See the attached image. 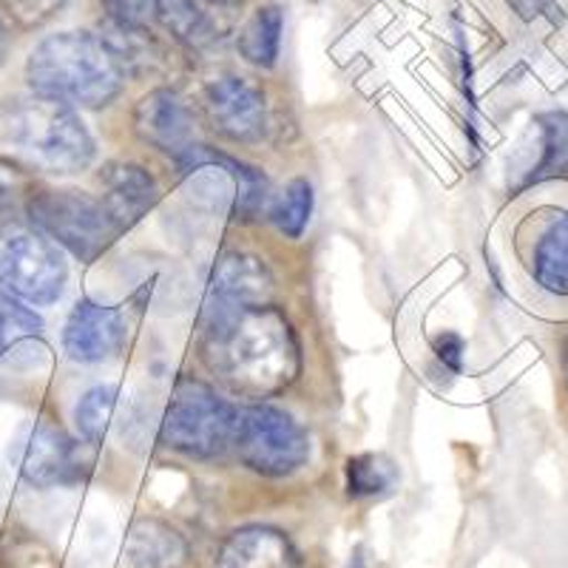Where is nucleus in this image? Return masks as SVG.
Returning a JSON list of instances; mask_svg holds the SVG:
<instances>
[{"label": "nucleus", "instance_id": "f257e3e1", "mask_svg": "<svg viewBox=\"0 0 568 568\" xmlns=\"http://www.w3.org/2000/svg\"><path fill=\"white\" fill-rule=\"evenodd\" d=\"M200 355L216 382L245 398L282 393L302 373L296 333L273 304H207Z\"/></svg>", "mask_w": 568, "mask_h": 568}, {"label": "nucleus", "instance_id": "f03ea898", "mask_svg": "<svg viewBox=\"0 0 568 568\" xmlns=\"http://www.w3.org/2000/svg\"><path fill=\"white\" fill-rule=\"evenodd\" d=\"M27 83L40 98L74 109H105L120 98L125 71L100 34L58 32L29 52Z\"/></svg>", "mask_w": 568, "mask_h": 568}, {"label": "nucleus", "instance_id": "7ed1b4c3", "mask_svg": "<svg viewBox=\"0 0 568 568\" xmlns=\"http://www.w3.org/2000/svg\"><path fill=\"white\" fill-rule=\"evenodd\" d=\"M0 140L23 162L49 174H78L94 162L98 142L74 105L60 100H14L0 114Z\"/></svg>", "mask_w": 568, "mask_h": 568}, {"label": "nucleus", "instance_id": "20e7f679", "mask_svg": "<svg viewBox=\"0 0 568 568\" xmlns=\"http://www.w3.org/2000/svg\"><path fill=\"white\" fill-rule=\"evenodd\" d=\"M176 165L182 174V194L191 205L236 222H256L267 211L271 182L256 165L196 142L176 160Z\"/></svg>", "mask_w": 568, "mask_h": 568}, {"label": "nucleus", "instance_id": "39448f33", "mask_svg": "<svg viewBox=\"0 0 568 568\" xmlns=\"http://www.w3.org/2000/svg\"><path fill=\"white\" fill-rule=\"evenodd\" d=\"M23 211L34 231L85 265L98 262L120 236V227L109 216L103 200H94L83 191L38 187L27 196Z\"/></svg>", "mask_w": 568, "mask_h": 568}, {"label": "nucleus", "instance_id": "423d86ee", "mask_svg": "<svg viewBox=\"0 0 568 568\" xmlns=\"http://www.w3.org/2000/svg\"><path fill=\"white\" fill-rule=\"evenodd\" d=\"M240 407L222 398L207 384L185 378L176 384L171 404L162 418V444L185 458L211 460L233 446Z\"/></svg>", "mask_w": 568, "mask_h": 568}, {"label": "nucleus", "instance_id": "0eeeda50", "mask_svg": "<svg viewBox=\"0 0 568 568\" xmlns=\"http://www.w3.org/2000/svg\"><path fill=\"white\" fill-rule=\"evenodd\" d=\"M69 284L63 247L27 225H0V291L32 307L58 304Z\"/></svg>", "mask_w": 568, "mask_h": 568}, {"label": "nucleus", "instance_id": "6e6552de", "mask_svg": "<svg viewBox=\"0 0 568 568\" xmlns=\"http://www.w3.org/2000/svg\"><path fill=\"white\" fill-rule=\"evenodd\" d=\"M233 449L247 469L265 478H287L311 460V438L304 426L273 404L240 409Z\"/></svg>", "mask_w": 568, "mask_h": 568}, {"label": "nucleus", "instance_id": "1a4fd4ad", "mask_svg": "<svg viewBox=\"0 0 568 568\" xmlns=\"http://www.w3.org/2000/svg\"><path fill=\"white\" fill-rule=\"evenodd\" d=\"M517 247L531 287L551 302H568V207L531 213Z\"/></svg>", "mask_w": 568, "mask_h": 568}, {"label": "nucleus", "instance_id": "9d476101", "mask_svg": "<svg viewBox=\"0 0 568 568\" xmlns=\"http://www.w3.org/2000/svg\"><path fill=\"white\" fill-rule=\"evenodd\" d=\"M78 446L54 420H23L9 440V460L32 489H54L78 478Z\"/></svg>", "mask_w": 568, "mask_h": 568}, {"label": "nucleus", "instance_id": "9b49d317", "mask_svg": "<svg viewBox=\"0 0 568 568\" xmlns=\"http://www.w3.org/2000/svg\"><path fill=\"white\" fill-rule=\"evenodd\" d=\"M202 111L213 131L231 142H256L267 129L262 85L242 74H216L202 89Z\"/></svg>", "mask_w": 568, "mask_h": 568}, {"label": "nucleus", "instance_id": "f8f14e48", "mask_svg": "<svg viewBox=\"0 0 568 568\" xmlns=\"http://www.w3.org/2000/svg\"><path fill=\"white\" fill-rule=\"evenodd\" d=\"M125 344V318L109 304L83 302L74 304L63 324V353L78 364H103L114 358Z\"/></svg>", "mask_w": 568, "mask_h": 568}, {"label": "nucleus", "instance_id": "ddd939ff", "mask_svg": "<svg viewBox=\"0 0 568 568\" xmlns=\"http://www.w3.org/2000/svg\"><path fill=\"white\" fill-rule=\"evenodd\" d=\"M131 123L142 142H149L151 149L162 154H171L174 160H180L194 145V116L185 100L171 89L149 91L134 105Z\"/></svg>", "mask_w": 568, "mask_h": 568}, {"label": "nucleus", "instance_id": "4468645a", "mask_svg": "<svg viewBox=\"0 0 568 568\" xmlns=\"http://www.w3.org/2000/svg\"><path fill=\"white\" fill-rule=\"evenodd\" d=\"M43 318L32 304L0 291V364L32 373L49 362V344L43 338Z\"/></svg>", "mask_w": 568, "mask_h": 568}, {"label": "nucleus", "instance_id": "2eb2a0df", "mask_svg": "<svg viewBox=\"0 0 568 568\" xmlns=\"http://www.w3.org/2000/svg\"><path fill=\"white\" fill-rule=\"evenodd\" d=\"M213 568H304L302 555L273 526H242L220 542Z\"/></svg>", "mask_w": 568, "mask_h": 568}, {"label": "nucleus", "instance_id": "dca6fc26", "mask_svg": "<svg viewBox=\"0 0 568 568\" xmlns=\"http://www.w3.org/2000/svg\"><path fill=\"white\" fill-rule=\"evenodd\" d=\"M100 182H103V205L120 233L134 227L160 200L156 180L136 162H109Z\"/></svg>", "mask_w": 568, "mask_h": 568}, {"label": "nucleus", "instance_id": "f3484780", "mask_svg": "<svg viewBox=\"0 0 568 568\" xmlns=\"http://www.w3.org/2000/svg\"><path fill=\"white\" fill-rule=\"evenodd\" d=\"M273 296V273L258 256L251 253H222L213 265L211 302L220 307H247L267 304Z\"/></svg>", "mask_w": 568, "mask_h": 568}, {"label": "nucleus", "instance_id": "a211bd4d", "mask_svg": "<svg viewBox=\"0 0 568 568\" xmlns=\"http://www.w3.org/2000/svg\"><path fill=\"white\" fill-rule=\"evenodd\" d=\"M187 540L156 517H142L125 537V566L129 568H182L187 562Z\"/></svg>", "mask_w": 568, "mask_h": 568}, {"label": "nucleus", "instance_id": "6ab92c4d", "mask_svg": "<svg viewBox=\"0 0 568 568\" xmlns=\"http://www.w3.org/2000/svg\"><path fill=\"white\" fill-rule=\"evenodd\" d=\"M282 9L276 3L258 7L245 27L240 29V38H236V49H240L242 60L256 65V69H273L278 60V52H282Z\"/></svg>", "mask_w": 568, "mask_h": 568}, {"label": "nucleus", "instance_id": "aec40b11", "mask_svg": "<svg viewBox=\"0 0 568 568\" xmlns=\"http://www.w3.org/2000/svg\"><path fill=\"white\" fill-rule=\"evenodd\" d=\"M154 20L185 45H200L211 38V23L196 0H154Z\"/></svg>", "mask_w": 568, "mask_h": 568}, {"label": "nucleus", "instance_id": "412c9836", "mask_svg": "<svg viewBox=\"0 0 568 568\" xmlns=\"http://www.w3.org/2000/svg\"><path fill=\"white\" fill-rule=\"evenodd\" d=\"M120 404V389L114 384H100V387H91L83 398L78 400V409H74V420H78V429L83 435L85 444H103L105 435H109L111 418H114V409Z\"/></svg>", "mask_w": 568, "mask_h": 568}, {"label": "nucleus", "instance_id": "4be33fe9", "mask_svg": "<svg viewBox=\"0 0 568 568\" xmlns=\"http://www.w3.org/2000/svg\"><path fill=\"white\" fill-rule=\"evenodd\" d=\"M313 213V185L304 176H296L284 185L282 196L273 205L271 216L273 225L287 236V240H302V233L307 231Z\"/></svg>", "mask_w": 568, "mask_h": 568}, {"label": "nucleus", "instance_id": "5701e85b", "mask_svg": "<svg viewBox=\"0 0 568 568\" xmlns=\"http://www.w3.org/2000/svg\"><path fill=\"white\" fill-rule=\"evenodd\" d=\"M540 125V160H537L531 180L562 174L568 171V114H546L537 120Z\"/></svg>", "mask_w": 568, "mask_h": 568}, {"label": "nucleus", "instance_id": "b1692460", "mask_svg": "<svg viewBox=\"0 0 568 568\" xmlns=\"http://www.w3.org/2000/svg\"><path fill=\"white\" fill-rule=\"evenodd\" d=\"M398 480V471L382 455H362L347 460V491L353 497L387 495Z\"/></svg>", "mask_w": 568, "mask_h": 568}, {"label": "nucleus", "instance_id": "393cba45", "mask_svg": "<svg viewBox=\"0 0 568 568\" xmlns=\"http://www.w3.org/2000/svg\"><path fill=\"white\" fill-rule=\"evenodd\" d=\"M65 0H3L7 12L23 29H38L63 9Z\"/></svg>", "mask_w": 568, "mask_h": 568}, {"label": "nucleus", "instance_id": "a878e982", "mask_svg": "<svg viewBox=\"0 0 568 568\" xmlns=\"http://www.w3.org/2000/svg\"><path fill=\"white\" fill-rule=\"evenodd\" d=\"M105 20L120 27L145 29L154 18V0H103Z\"/></svg>", "mask_w": 568, "mask_h": 568}, {"label": "nucleus", "instance_id": "bb28decb", "mask_svg": "<svg viewBox=\"0 0 568 568\" xmlns=\"http://www.w3.org/2000/svg\"><path fill=\"white\" fill-rule=\"evenodd\" d=\"M23 187H27L23 174L14 169L12 162L0 160V216L12 213L20 200H23V205H27L29 194H23Z\"/></svg>", "mask_w": 568, "mask_h": 568}, {"label": "nucleus", "instance_id": "cd10ccee", "mask_svg": "<svg viewBox=\"0 0 568 568\" xmlns=\"http://www.w3.org/2000/svg\"><path fill=\"white\" fill-rule=\"evenodd\" d=\"M435 353H438V358L446 367L458 373L460 364H464V338L455 336V333H444V336L435 342Z\"/></svg>", "mask_w": 568, "mask_h": 568}, {"label": "nucleus", "instance_id": "c85d7f7f", "mask_svg": "<svg viewBox=\"0 0 568 568\" xmlns=\"http://www.w3.org/2000/svg\"><path fill=\"white\" fill-rule=\"evenodd\" d=\"M7 49H9L7 29H3V20H0V63H3V58H7Z\"/></svg>", "mask_w": 568, "mask_h": 568}, {"label": "nucleus", "instance_id": "c756f323", "mask_svg": "<svg viewBox=\"0 0 568 568\" xmlns=\"http://www.w3.org/2000/svg\"><path fill=\"white\" fill-rule=\"evenodd\" d=\"M211 3H220V7H240L242 0H211Z\"/></svg>", "mask_w": 568, "mask_h": 568}, {"label": "nucleus", "instance_id": "7c9ffc66", "mask_svg": "<svg viewBox=\"0 0 568 568\" xmlns=\"http://www.w3.org/2000/svg\"><path fill=\"white\" fill-rule=\"evenodd\" d=\"M562 369H566V378H568V338H566V349H562Z\"/></svg>", "mask_w": 568, "mask_h": 568}]
</instances>
